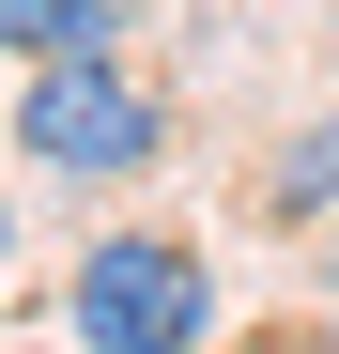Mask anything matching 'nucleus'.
Returning <instances> with one entry per match:
<instances>
[{
  "label": "nucleus",
  "instance_id": "f257e3e1",
  "mask_svg": "<svg viewBox=\"0 0 339 354\" xmlns=\"http://www.w3.org/2000/svg\"><path fill=\"white\" fill-rule=\"evenodd\" d=\"M62 324H77V354H201L216 339V277H201L185 231H108L62 277Z\"/></svg>",
  "mask_w": 339,
  "mask_h": 354
},
{
  "label": "nucleus",
  "instance_id": "7ed1b4c3",
  "mask_svg": "<svg viewBox=\"0 0 339 354\" xmlns=\"http://www.w3.org/2000/svg\"><path fill=\"white\" fill-rule=\"evenodd\" d=\"M0 46L16 62H77V46H108V0H0Z\"/></svg>",
  "mask_w": 339,
  "mask_h": 354
},
{
  "label": "nucleus",
  "instance_id": "423d86ee",
  "mask_svg": "<svg viewBox=\"0 0 339 354\" xmlns=\"http://www.w3.org/2000/svg\"><path fill=\"white\" fill-rule=\"evenodd\" d=\"M324 277H339V231H324Z\"/></svg>",
  "mask_w": 339,
  "mask_h": 354
},
{
  "label": "nucleus",
  "instance_id": "f03ea898",
  "mask_svg": "<svg viewBox=\"0 0 339 354\" xmlns=\"http://www.w3.org/2000/svg\"><path fill=\"white\" fill-rule=\"evenodd\" d=\"M154 93L108 62V46H77V62H31V93H16V154L31 169H62V185H124V169H154Z\"/></svg>",
  "mask_w": 339,
  "mask_h": 354
},
{
  "label": "nucleus",
  "instance_id": "39448f33",
  "mask_svg": "<svg viewBox=\"0 0 339 354\" xmlns=\"http://www.w3.org/2000/svg\"><path fill=\"white\" fill-rule=\"evenodd\" d=\"M232 354H339V339H232Z\"/></svg>",
  "mask_w": 339,
  "mask_h": 354
},
{
  "label": "nucleus",
  "instance_id": "20e7f679",
  "mask_svg": "<svg viewBox=\"0 0 339 354\" xmlns=\"http://www.w3.org/2000/svg\"><path fill=\"white\" fill-rule=\"evenodd\" d=\"M262 201H277V216H339V124L277 154V185H262Z\"/></svg>",
  "mask_w": 339,
  "mask_h": 354
}]
</instances>
